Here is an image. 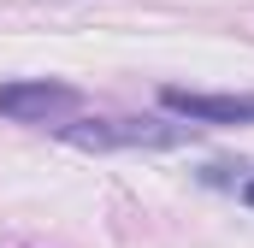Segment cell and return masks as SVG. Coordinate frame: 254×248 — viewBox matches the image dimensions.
Here are the masks:
<instances>
[{
  "instance_id": "cell-4",
  "label": "cell",
  "mask_w": 254,
  "mask_h": 248,
  "mask_svg": "<svg viewBox=\"0 0 254 248\" xmlns=\"http://www.w3.org/2000/svg\"><path fill=\"white\" fill-rule=\"evenodd\" d=\"M243 201H249V207H254V178H249V184H243Z\"/></svg>"
},
{
  "instance_id": "cell-1",
  "label": "cell",
  "mask_w": 254,
  "mask_h": 248,
  "mask_svg": "<svg viewBox=\"0 0 254 248\" xmlns=\"http://www.w3.org/2000/svg\"><path fill=\"white\" fill-rule=\"evenodd\" d=\"M71 148L89 154H113V148H184L195 142V124H166V119H77L60 124Z\"/></svg>"
},
{
  "instance_id": "cell-3",
  "label": "cell",
  "mask_w": 254,
  "mask_h": 248,
  "mask_svg": "<svg viewBox=\"0 0 254 248\" xmlns=\"http://www.w3.org/2000/svg\"><path fill=\"white\" fill-rule=\"evenodd\" d=\"M160 107L190 124H254V95H201V89H160Z\"/></svg>"
},
{
  "instance_id": "cell-2",
  "label": "cell",
  "mask_w": 254,
  "mask_h": 248,
  "mask_svg": "<svg viewBox=\"0 0 254 248\" xmlns=\"http://www.w3.org/2000/svg\"><path fill=\"white\" fill-rule=\"evenodd\" d=\"M83 107V95L71 83H54V77H30V83H0V119L12 124H54L71 119Z\"/></svg>"
}]
</instances>
